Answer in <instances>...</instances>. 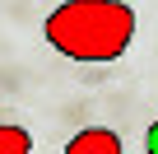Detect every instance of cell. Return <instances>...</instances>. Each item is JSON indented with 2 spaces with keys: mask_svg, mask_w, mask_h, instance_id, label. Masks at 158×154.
Returning a JSON list of instances; mask_svg holds the SVG:
<instances>
[{
  "mask_svg": "<svg viewBox=\"0 0 158 154\" xmlns=\"http://www.w3.org/2000/svg\"><path fill=\"white\" fill-rule=\"evenodd\" d=\"M42 37L70 61H116L135 42V10L126 0H60Z\"/></svg>",
  "mask_w": 158,
  "mask_h": 154,
  "instance_id": "6da1fadb",
  "label": "cell"
},
{
  "mask_svg": "<svg viewBox=\"0 0 158 154\" xmlns=\"http://www.w3.org/2000/svg\"><path fill=\"white\" fill-rule=\"evenodd\" d=\"M65 154H126V145H121L116 131H107V126H89V131L70 135Z\"/></svg>",
  "mask_w": 158,
  "mask_h": 154,
  "instance_id": "7a4b0ae2",
  "label": "cell"
},
{
  "mask_svg": "<svg viewBox=\"0 0 158 154\" xmlns=\"http://www.w3.org/2000/svg\"><path fill=\"white\" fill-rule=\"evenodd\" d=\"M0 154H33V135L14 121H0Z\"/></svg>",
  "mask_w": 158,
  "mask_h": 154,
  "instance_id": "3957f363",
  "label": "cell"
},
{
  "mask_svg": "<svg viewBox=\"0 0 158 154\" xmlns=\"http://www.w3.org/2000/svg\"><path fill=\"white\" fill-rule=\"evenodd\" d=\"M144 145H149V154H158V121L149 126V135H144Z\"/></svg>",
  "mask_w": 158,
  "mask_h": 154,
  "instance_id": "277c9868",
  "label": "cell"
}]
</instances>
